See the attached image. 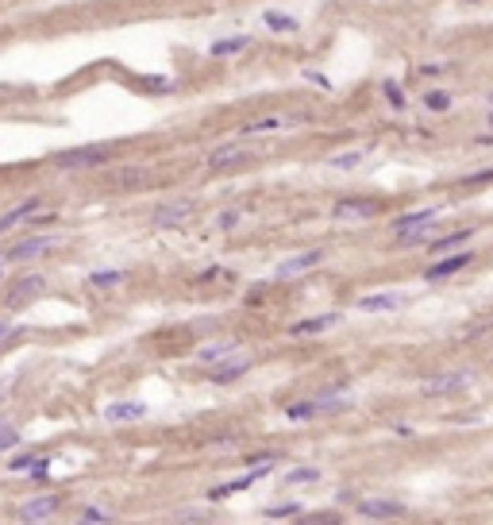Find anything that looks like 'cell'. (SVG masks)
<instances>
[{"label": "cell", "instance_id": "cell-1", "mask_svg": "<svg viewBox=\"0 0 493 525\" xmlns=\"http://www.w3.org/2000/svg\"><path fill=\"white\" fill-rule=\"evenodd\" d=\"M108 162V147H73V151H62L54 155V167L58 170H93V167H104Z\"/></svg>", "mask_w": 493, "mask_h": 525}, {"label": "cell", "instance_id": "cell-2", "mask_svg": "<svg viewBox=\"0 0 493 525\" xmlns=\"http://www.w3.org/2000/svg\"><path fill=\"white\" fill-rule=\"evenodd\" d=\"M470 382H474L470 371H451V375H432V379H424L420 390L428 394V398H439V394H458V390H466Z\"/></svg>", "mask_w": 493, "mask_h": 525}, {"label": "cell", "instance_id": "cell-3", "mask_svg": "<svg viewBox=\"0 0 493 525\" xmlns=\"http://www.w3.org/2000/svg\"><path fill=\"white\" fill-rule=\"evenodd\" d=\"M320 262H324V251H320V248H312V251H305V255H293V259L277 262V267H274V278H277V282H289V278L305 274V270L320 267Z\"/></svg>", "mask_w": 493, "mask_h": 525}, {"label": "cell", "instance_id": "cell-4", "mask_svg": "<svg viewBox=\"0 0 493 525\" xmlns=\"http://www.w3.org/2000/svg\"><path fill=\"white\" fill-rule=\"evenodd\" d=\"M43 282H46V278H39V274H23L20 282H15L12 290L4 294V306H8V309H20V306H27L31 298H39V294H43Z\"/></svg>", "mask_w": 493, "mask_h": 525}, {"label": "cell", "instance_id": "cell-5", "mask_svg": "<svg viewBox=\"0 0 493 525\" xmlns=\"http://www.w3.org/2000/svg\"><path fill=\"white\" fill-rule=\"evenodd\" d=\"M196 205L193 201H170V205H158V209L151 212V220L158 228H174V224H185L189 217H193Z\"/></svg>", "mask_w": 493, "mask_h": 525}, {"label": "cell", "instance_id": "cell-6", "mask_svg": "<svg viewBox=\"0 0 493 525\" xmlns=\"http://www.w3.org/2000/svg\"><path fill=\"white\" fill-rule=\"evenodd\" d=\"M58 506H62L58 495H39V498H31V502L20 506V521H46V518L58 514Z\"/></svg>", "mask_w": 493, "mask_h": 525}, {"label": "cell", "instance_id": "cell-7", "mask_svg": "<svg viewBox=\"0 0 493 525\" xmlns=\"http://www.w3.org/2000/svg\"><path fill=\"white\" fill-rule=\"evenodd\" d=\"M377 212V205L374 201H358V197H347V201H339L332 209V217L335 220H343V224H355V220H370Z\"/></svg>", "mask_w": 493, "mask_h": 525}, {"label": "cell", "instance_id": "cell-8", "mask_svg": "<svg viewBox=\"0 0 493 525\" xmlns=\"http://www.w3.org/2000/svg\"><path fill=\"white\" fill-rule=\"evenodd\" d=\"M54 243H58L54 236H31V240L15 243V248L8 251V262H27V259H35V255H46Z\"/></svg>", "mask_w": 493, "mask_h": 525}, {"label": "cell", "instance_id": "cell-9", "mask_svg": "<svg viewBox=\"0 0 493 525\" xmlns=\"http://www.w3.org/2000/svg\"><path fill=\"white\" fill-rule=\"evenodd\" d=\"M154 182V170L151 167H123L112 174V186H120V190H143V186Z\"/></svg>", "mask_w": 493, "mask_h": 525}, {"label": "cell", "instance_id": "cell-10", "mask_svg": "<svg viewBox=\"0 0 493 525\" xmlns=\"http://www.w3.org/2000/svg\"><path fill=\"white\" fill-rule=\"evenodd\" d=\"M470 262V251H458V255H451V259H439L435 267H428L424 270V278L428 282H443V278H451V274H458V270Z\"/></svg>", "mask_w": 493, "mask_h": 525}, {"label": "cell", "instance_id": "cell-11", "mask_svg": "<svg viewBox=\"0 0 493 525\" xmlns=\"http://www.w3.org/2000/svg\"><path fill=\"white\" fill-rule=\"evenodd\" d=\"M358 514L363 518H405V506L401 502H385V498H366V502H358Z\"/></svg>", "mask_w": 493, "mask_h": 525}, {"label": "cell", "instance_id": "cell-12", "mask_svg": "<svg viewBox=\"0 0 493 525\" xmlns=\"http://www.w3.org/2000/svg\"><path fill=\"white\" fill-rule=\"evenodd\" d=\"M401 306H405V294H370V298L358 301L363 313H393Z\"/></svg>", "mask_w": 493, "mask_h": 525}, {"label": "cell", "instance_id": "cell-13", "mask_svg": "<svg viewBox=\"0 0 493 525\" xmlns=\"http://www.w3.org/2000/svg\"><path fill=\"white\" fill-rule=\"evenodd\" d=\"M239 159H251V151H246L243 143H224V147H216V151H208V167L212 170L232 167V162H239Z\"/></svg>", "mask_w": 493, "mask_h": 525}, {"label": "cell", "instance_id": "cell-14", "mask_svg": "<svg viewBox=\"0 0 493 525\" xmlns=\"http://www.w3.org/2000/svg\"><path fill=\"white\" fill-rule=\"evenodd\" d=\"M246 367H251V356H235V359H227V363H216V367H212L208 379H212V382H235V379L246 371Z\"/></svg>", "mask_w": 493, "mask_h": 525}, {"label": "cell", "instance_id": "cell-15", "mask_svg": "<svg viewBox=\"0 0 493 525\" xmlns=\"http://www.w3.org/2000/svg\"><path fill=\"white\" fill-rule=\"evenodd\" d=\"M35 212H39V201H35V197H31V201H20L12 212H4V217H0V232H12L15 224H23V220L35 217Z\"/></svg>", "mask_w": 493, "mask_h": 525}, {"label": "cell", "instance_id": "cell-16", "mask_svg": "<svg viewBox=\"0 0 493 525\" xmlns=\"http://www.w3.org/2000/svg\"><path fill=\"white\" fill-rule=\"evenodd\" d=\"M143 417H146L143 402H116V406H108V421H143Z\"/></svg>", "mask_w": 493, "mask_h": 525}, {"label": "cell", "instance_id": "cell-17", "mask_svg": "<svg viewBox=\"0 0 493 525\" xmlns=\"http://www.w3.org/2000/svg\"><path fill=\"white\" fill-rule=\"evenodd\" d=\"M262 475H266V464H254L251 475H243V479H232V483H224V487H216L208 498H224V495H235V490H246L254 479H262Z\"/></svg>", "mask_w": 493, "mask_h": 525}, {"label": "cell", "instance_id": "cell-18", "mask_svg": "<svg viewBox=\"0 0 493 525\" xmlns=\"http://www.w3.org/2000/svg\"><path fill=\"white\" fill-rule=\"evenodd\" d=\"M432 232H435V220H424V224H413L405 232H397V240L405 248H416V243H432Z\"/></svg>", "mask_w": 493, "mask_h": 525}, {"label": "cell", "instance_id": "cell-19", "mask_svg": "<svg viewBox=\"0 0 493 525\" xmlns=\"http://www.w3.org/2000/svg\"><path fill=\"white\" fill-rule=\"evenodd\" d=\"M339 325V313H324V317H312V321H297L293 325V336H316L324 332V328Z\"/></svg>", "mask_w": 493, "mask_h": 525}, {"label": "cell", "instance_id": "cell-20", "mask_svg": "<svg viewBox=\"0 0 493 525\" xmlns=\"http://www.w3.org/2000/svg\"><path fill=\"white\" fill-rule=\"evenodd\" d=\"M251 47V35H232V39H220V43H212V59H227V54H239Z\"/></svg>", "mask_w": 493, "mask_h": 525}, {"label": "cell", "instance_id": "cell-21", "mask_svg": "<svg viewBox=\"0 0 493 525\" xmlns=\"http://www.w3.org/2000/svg\"><path fill=\"white\" fill-rule=\"evenodd\" d=\"M46 459L43 456H23V459H12V471L15 475H46Z\"/></svg>", "mask_w": 493, "mask_h": 525}, {"label": "cell", "instance_id": "cell-22", "mask_svg": "<svg viewBox=\"0 0 493 525\" xmlns=\"http://www.w3.org/2000/svg\"><path fill=\"white\" fill-rule=\"evenodd\" d=\"M232 351H235V340H224V344H212V348H201L196 359H201V363H220V359L232 356Z\"/></svg>", "mask_w": 493, "mask_h": 525}, {"label": "cell", "instance_id": "cell-23", "mask_svg": "<svg viewBox=\"0 0 493 525\" xmlns=\"http://www.w3.org/2000/svg\"><path fill=\"white\" fill-rule=\"evenodd\" d=\"M424 220H435V209H420V212H405V217L393 220V232H405L413 224H424Z\"/></svg>", "mask_w": 493, "mask_h": 525}, {"label": "cell", "instance_id": "cell-24", "mask_svg": "<svg viewBox=\"0 0 493 525\" xmlns=\"http://www.w3.org/2000/svg\"><path fill=\"white\" fill-rule=\"evenodd\" d=\"M470 228H463V232H451V236H439V240H432V251H451V248H458V243H466L470 240Z\"/></svg>", "mask_w": 493, "mask_h": 525}, {"label": "cell", "instance_id": "cell-25", "mask_svg": "<svg viewBox=\"0 0 493 525\" xmlns=\"http://www.w3.org/2000/svg\"><path fill=\"white\" fill-rule=\"evenodd\" d=\"M262 23H266L270 31H297V20H293V16H282V12H266Z\"/></svg>", "mask_w": 493, "mask_h": 525}, {"label": "cell", "instance_id": "cell-26", "mask_svg": "<svg viewBox=\"0 0 493 525\" xmlns=\"http://www.w3.org/2000/svg\"><path fill=\"white\" fill-rule=\"evenodd\" d=\"M285 414H289L293 421H308V417H316V414H320V406H316V402H293Z\"/></svg>", "mask_w": 493, "mask_h": 525}, {"label": "cell", "instance_id": "cell-27", "mask_svg": "<svg viewBox=\"0 0 493 525\" xmlns=\"http://www.w3.org/2000/svg\"><path fill=\"white\" fill-rule=\"evenodd\" d=\"M93 286H101V290H108V286H116V282H123V274L120 270H96L93 278H89Z\"/></svg>", "mask_w": 493, "mask_h": 525}, {"label": "cell", "instance_id": "cell-28", "mask_svg": "<svg viewBox=\"0 0 493 525\" xmlns=\"http://www.w3.org/2000/svg\"><path fill=\"white\" fill-rule=\"evenodd\" d=\"M358 162H363V151H343V155L332 159V167L335 170H351V167H358Z\"/></svg>", "mask_w": 493, "mask_h": 525}, {"label": "cell", "instance_id": "cell-29", "mask_svg": "<svg viewBox=\"0 0 493 525\" xmlns=\"http://www.w3.org/2000/svg\"><path fill=\"white\" fill-rule=\"evenodd\" d=\"M15 445H20V433L8 421H0V452H8V448H15Z\"/></svg>", "mask_w": 493, "mask_h": 525}, {"label": "cell", "instance_id": "cell-30", "mask_svg": "<svg viewBox=\"0 0 493 525\" xmlns=\"http://www.w3.org/2000/svg\"><path fill=\"white\" fill-rule=\"evenodd\" d=\"M428 109H432V112H447V109H451V93H443V89L428 93Z\"/></svg>", "mask_w": 493, "mask_h": 525}, {"label": "cell", "instance_id": "cell-31", "mask_svg": "<svg viewBox=\"0 0 493 525\" xmlns=\"http://www.w3.org/2000/svg\"><path fill=\"white\" fill-rule=\"evenodd\" d=\"M316 479H320L316 467H301V471H289V475H285V483H316Z\"/></svg>", "mask_w": 493, "mask_h": 525}, {"label": "cell", "instance_id": "cell-32", "mask_svg": "<svg viewBox=\"0 0 493 525\" xmlns=\"http://www.w3.org/2000/svg\"><path fill=\"white\" fill-rule=\"evenodd\" d=\"M316 406H320V414H324V409H343L347 406V394H324Z\"/></svg>", "mask_w": 493, "mask_h": 525}, {"label": "cell", "instance_id": "cell-33", "mask_svg": "<svg viewBox=\"0 0 493 525\" xmlns=\"http://www.w3.org/2000/svg\"><path fill=\"white\" fill-rule=\"evenodd\" d=\"M212 514L208 510H177L174 514V521H208Z\"/></svg>", "mask_w": 493, "mask_h": 525}, {"label": "cell", "instance_id": "cell-34", "mask_svg": "<svg viewBox=\"0 0 493 525\" xmlns=\"http://www.w3.org/2000/svg\"><path fill=\"white\" fill-rule=\"evenodd\" d=\"M385 97H389V104H397V109L405 104V97H401V85H397V81H385Z\"/></svg>", "mask_w": 493, "mask_h": 525}, {"label": "cell", "instance_id": "cell-35", "mask_svg": "<svg viewBox=\"0 0 493 525\" xmlns=\"http://www.w3.org/2000/svg\"><path fill=\"white\" fill-rule=\"evenodd\" d=\"M81 521H108V514L96 510V506H89V510H81Z\"/></svg>", "mask_w": 493, "mask_h": 525}, {"label": "cell", "instance_id": "cell-36", "mask_svg": "<svg viewBox=\"0 0 493 525\" xmlns=\"http://www.w3.org/2000/svg\"><path fill=\"white\" fill-rule=\"evenodd\" d=\"M297 514V506H274V510H266V518H293Z\"/></svg>", "mask_w": 493, "mask_h": 525}, {"label": "cell", "instance_id": "cell-37", "mask_svg": "<svg viewBox=\"0 0 493 525\" xmlns=\"http://www.w3.org/2000/svg\"><path fill=\"white\" fill-rule=\"evenodd\" d=\"M274 128H282V120H258V124H251L243 131H274Z\"/></svg>", "mask_w": 493, "mask_h": 525}, {"label": "cell", "instance_id": "cell-38", "mask_svg": "<svg viewBox=\"0 0 493 525\" xmlns=\"http://www.w3.org/2000/svg\"><path fill=\"white\" fill-rule=\"evenodd\" d=\"M239 224V212H224V217H220V228H235Z\"/></svg>", "mask_w": 493, "mask_h": 525}, {"label": "cell", "instance_id": "cell-39", "mask_svg": "<svg viewBox=\"0 0 493 525\" xmlns=\"http://www.w3.org/2000/svg\"><path fill=\"white\" fill-rule=\"evenodd\" d=\"M466 182H470V186H478V182H493V170H482V174H470Z\"/></svg>", "mask_w": 493, "mask_h": 525}, {"label": "cell", "instance_id": "cell-40", "mask_svg": "<svg viewBox=\"0 0 493 525\" xmlns=\"http://www.w3.org/2000/svg\"><path fill=\"white\" fill-rule=\"evenodd\" d=\"M8 332H12V325H8V321H0V340H4Z\"/></svg>", "mask_w": 493, "mask_h": 525}, {"label": "cell", "instance_id": "cell-41", "mask_svg": "<svg viewBox=\"0 0 493 525\" xmlns=\"http://www.w3.org/2000/svg\"><path fill=\"white\" fill-rule=\"evenodd\" d=\"M489 101H493V97H489Z\"/></svg>", "mask_w": 493, "mask_h": 525}, {"label": "cell", "instance_id": "cell-42", "mask_svg": "<svg viewBox=\"0 0 493 525\" xmlns=\"http://www.w3.org/2000/svg\"><path fill=\"white\" fill-rule=\"evenodd\" d=\"M489 124H493V120H489Z\"/></svg>", "mask_w": 493, "mask_h": 525}]
</instances>
